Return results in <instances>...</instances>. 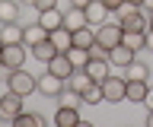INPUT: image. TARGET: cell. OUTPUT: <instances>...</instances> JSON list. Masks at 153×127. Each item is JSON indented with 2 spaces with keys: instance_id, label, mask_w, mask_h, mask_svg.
Masks as SVG:
<instances>
[{
  "instance_id": "836d02e7",
  "label": "cell",
  "mask_w": 153,
  "mask_h": 127,
  "mask_svg": "<svg viewBox=\"0 0 153 127\" xmlns=\"http://www.w3.org/2000/svg\"><path fill=\"white\" fill-rule=\"evenodd\" d=\"M0 70H7V67H3V57H0Z\"/></svg>"
},
{
  "instance_id": "30bf717a",
  "label": "cell",
  "mask_w": 153,
  "mask_h": 127,
  "mask_svg": "<svg viewBox=\"0 0 153 127\" xmlns=\"http://www.w3.org/2000/svg\"><path fill=\"white\" fill-rule=\"evenodd\" d=\"M83 70L96 79V83H102V79L112 73V64H108V57H89V64H86Z\"/></svg>"
},
{
  "instance_id": "1f68e13d",
  "label": "cell",
  "mask_w": 153,
  "mask_h": 127,
  "mask_svg": "<svg viewBox=\"0 0 153 127\" xmlns=\"http://www.w3.org/2000/svg\"><path fill=\"white\" fill-rule=\"evenodd\" d=\"M147 127H153V111H147Z\"/></svg>"
},
{
  "instance_id": "7402d4cb",
  "label": "cell",
  "mask_w": 153,
  "mask_h": 127,
  "mask_svg": "<svg viewBox=\"0 0 153 127\" xmlns=\"http://www.w3.org/2000/svg\"><path fill=\"white\" fill-rule=\"evenodd\" d=\"M74 45H76V48H93V45H96V29H93V26L76 29L74 32Z\"/></svg>"
},
{
  "instance_id": "9a60e30c",
  "label": "cell",
  "mask_w": 153,
  "mask_h": 127,
  "mask_svg": "<svg viewBox=\"0 0 153 127\" xmlns=\"http://www.w3.org/2000/svg\"><path fill=\"white\" fill-rule=\"evenodd\" d=\"M29 51H32V57H35V60H42V64H48V60L57 54V48H54V41H51V35H48L45 41H38V45H32Z\"/></svg>"
},
{
  "instance_id": "d590c367",
  "label": "cell",
  "mask_w": 153,
  "mask_h": 127,
  "mask_svg": "<svg viewBox=\"0 0 153 127\" xmlns=\"http://www.w3.org/2000/svg\"><path fill=\"white\" fill-rule=\"evenodd\" d=\"M0 51H3V38H0Z\"/></svg>"
},
{
  "instance_id": "ac0fdd59",
  "label": "cell",
  "mask_w": 153,
  "mask_h": 127,
  "mask_svg": "<svg viewBox=\"0 0 153 127\" xmlns=\"http://www.w3.org/2000/svg\"><path fill=\"white\" fill-rule=\"evenodd\" d=\"M45 38H48V29L42 26V22H32V26H26V32H22V41H26L29 48L38 45V41H45Z\"/></svg>"
},
{
  "instance_id": "f546056e",
  "label": "cell",
  "mask_w": 153,
  "mask_h": 127,
  "mask_svg": "<svg viewBox=\"0 0 153 127\" xmlns=\"http://www.w3.org/2000/svg\"><path fill=\"white\" fill-rule=\"evenodd\" d=\"M147 48H153V29H147Z\"/></svg>"
},
{
  "instance_id": "cb8c5ba5",
  "label": "cell",
  "mask_w": 153,
  "mask_h": 127,
  "mask_svg": "<svg viewBox=\"0 0 153 127\" xmlns=\"http://www.w3.org/2000/svg\"><path fill=\"white\" fill-rule=\"evenodd\" d=\"M80 95H83V105H99V102H105V95H102V83H89Z\"/></svg>"
},
{
  "instance_id": "83f0119b",
  "label": "cell",
  "mask_w": 153,
  "mask_h": 127,
  "mask_svg": "<svg viewBox=\"0 0 153 127\" xmlns=\"http://www.w3.org/2000/svg\"><path fill=\"white\" fill-rule=\"evenodd\" d=\"M143 105H147V111H153V86L147 89V98H143Z\"/></svg>"
},
{
  "instance_id": "4dcf8cb0",
  "label": "cell",
  "mask_w": 153,
  "mask_h": 127,
  "mask_svg": "<svg viewBox=\"0 0 153 127\" xmlns=\"http://www.w3.org/2000/svg\"><path fill=\"white\" fill-rule=\"evenodd\" d=\"M143 7H147V13H153V0H143Z\"/></svg>"
},
{
  "instance_id": "52a82bcc",
  "label": "cell",
  "mask_w": 153,
  "mask_h": 127,
  "mask_svg": "<svg viewBox=\"0 0 153 127\" xmlns=\"http://www.w3.org/2000/svg\"><path fill=\"white\" fill-rule=\"evenodd\" d=\"M45 70H48V73H54V76H61V79H67L76 67H74V60H70V54H67V51H57L54 57L45 64Z\"/></svg>"
},
{
  "instance_id": "7c38bea8",
  "label": "cell",
  "mask_w": 153,
  "mask_h": 127,
  "mask_svg": "<svg viewBox=\"0 0 153 127\" xmlns=\"http://www.w3.org/2000/svg\"><path fill=\"white\" fill-rule=\"evenodd\" d=\"M86 19H89V26H102L105 19H108V7H105L102 0H89V3H86Z\"/></svg>"
},
{
  "instance_id": "603a6c76",
  "label": "cell",
  "mask_w": 153,
  "mask_h": 127,
  "mask_svg": "<svg viewBox=\"0 0 153 127\" xmlns=\"http://www.w3.org/2000/svg\"><path fill=\"white\" fill-rule=\"evenodd\" d=\"M0 22H19V3L16 0H0Z\"/></svg>"
},
{
  "instance_id": "d6a6232c",
  "label": "cell",
  "mask_w": 153,
  "mask_h": 127,
  "mask_svg": "<svg viewBox=\"0 0 153 127\" xmlns=\"http://www.w3.org/2000/svg\"><path fill=\"white\" fill-rule=\"evenodd\" d=\"M147 19H150V29H153V13H147Z\"/></svg>"
},
{
  "instance_id": "4fadbf2b",
  "label": "cell",
  "mask_w": 153,
  "mask_h": 127,
  "mask_svg": "<svg viewBox=\"0 0 153 127\" xmlns=\"http://www.w3.org/2000/svg\"><path fill=\"white\" fill-rule=\"evenodd\" d=\"M134 54H137V51H131V48H124V45H115L112 51H108V64H112V67H128V64H131L134 60Z\"/></svg>"
},
{
  "instance_id": "7a4b0ae2",
  "label": "cell",
  "mask_w": 153,
  "mask_h": 127,
  "mask_svg": "<svg viewBox=\"0 0 153 127\" xmlns=\"http://www.w3.org/2000/svg\"><path fill=\"white\" fill-rule=\"evenodd\" d=\"M102 95L105 102H112V105H118V102H128V79L124 76H108L102 79Z\"/></svg>"
},
{
  "instance_id": "44dd1931",
  "label": "cell",
  "mask_w": 153,
  "mask_h": 127,
  "mask_svg": "<svg viewBox=\"0 0 153 127\" xmlns=\"http://www.w3.org/2000/svg\"><path fill=\"white\" fill-rule=\"evenodd\" d=\"M147 76H150V67H147L143 60H137V57L124 67V79H147Z\"/></svg>"
},
{
  "instance_id": "277c9868",
  "label": "cell",
  "mask_w": 153,
  "mask_h": 127,
  "mask_svg": "<svg viewBox=\"0 0 153 127\" xmlns=\"http://www.w3.org/2000/svg\"><path fill=\"white\" fill-rule=\"evenodd\" d=\"M29 54H32V51H29V45H26V41H16V45H3V51H0V57H3V67H7V70L22 67Z\"/></svg>"
},
{
  "instance_id": "ffe728a7",
  "label": "cell",
  "mask_w": 153,
  "mask_h": 127,
  "mask_svg": "<svg viewBox=\"0 0 153 127\" xmlns=\"http://www.w3.org/2000/svg\"><path fill=\"white\" fill-rule=\"evenodd\" d=\"M89 83H96V79L89 76V73H86L83 67H80V70H74V73L67 76V89H76V92H83V89L89 86Z\"/></svg>"
},
{
  "instance_id": "2e32d148",
  "label": "cell",
  "mask_w": 153,
  "mask_h": 127,
  "mask_svg": "<svg viewBox=\"0 0 153 127\" xmlns=\"http://www.w3.org/2000/svg\"><path fill=\"white\" fill-rule=\"evenodd\" d=\"M48 35H51V41H54L57 51H70V48H74V32L67 29V26H61V29H54V32H48Z\"/></svg>"
},
{
  "instance_id": "f1b7e54d",
  "label": "cell",
  "mask_w": 153,
  "mask_h": 127,
  "mask_svg": "<svg viewBox=\"0 0 153 127\" xmlns=\"http://www.w3.org/2000/svg\"><path fill=\"white\" fill-rule=\"evenodd\" d=\"M86 3L89 0H70V7H83V10H86Z\"/></svg>"
},
{
  "instance_id": "9c48e42d",
  "label": "cell",
  "mask_w": 153,
  "mask_h": 127,
  "mask_svg": "<svg viewBox=\"0 0 153 127\" xmlns=\"http://www.w3.org/2000/svg\"><path fill=\"white\" fill-rule=\"evenodd\" d=\"M35 22H42V26H45L48 32H54V29H61V26H64V10H61V7H51V10H42Z\"/></svg>"
},
{
  "instance_id": "4316f807",
  "label": "cell",
  "mask_w": 153,
  "mask_h": 127,
  "mask_svg": "<svg viewBox=\"0 0 153 127\" xmlns=\"http://www.w3.org/2000/svg\"><path fill=\"white\" fill-rule=\"evenodd\" d=\"M102 3H105V7H108V13H115V10H118V7H121V3H124V0H102Z\"/></svg>"
},
{
  "instance_id": "8fae6325",
  "label": "cell",
  "mask_w": 153,
  "mask_h": 127,
  "mask_svg": "<svg viewBox=\"0 0 153 127\" xmlns=\"http://www.w3.org/2000/svg\"><path fill=\"white\" fill-rule=\"evenodd\" d=\"M64 26L70 32H76V29H83V26H89V19H86V10L83 7H67L64 10Z\"/></svg>"
},
{
  "instance_id": "3957f363",
  "label": "cell",
  "mask_w": 153,
  "mask_h": 127,
  "mask_svg": "<svg viewBox=\"0 0 153 127\" xmlns=\"http://www.w3.org/2000/svg\"><path fill=\"white\" fill-rule=\"evenodd\" d=\"M67 89V79H61V76H54V73H42V76H35V92H42L45 98H57L61 92Z\"/></svg>"
},
{
  "instance_id": "e575fe53",
  "label": "cell",
  "mask_w": 153,
  "mask_h": 127,
  "mask_svg": "<svg viewBox=\"0 0 153 127\" xmlns=\"http://www.w3.org/2000/svg\"><path fill=\"white\" fill-rule=\"evenodd\" d=\"M131 3H140V7H143V0H131Z\"/></svg>"
},
{
  "instance_id": "6da1fadb",
  "label": "cell",
  "mask_w": 153,
  "mask_h": 127,
  "mask_svg": "<svg viewBox=\"0 0 153 127\" xmlns=\"http://www.w3.org/2000/svg\"><path fill=\"white\" fill-rule=\"evenodd\" d=\"M7 89L19 92V95H32V92H35V76H32L29 70H22V67L7 70Z\"/></svg>"
},
{
  "instance_id": "484cf974",
  "label": "cell",
  "mask_w": 153,
  "mask_h": 127,
  "mask_svg": "<svg viewBox=\"0 0 153 127\" xmlns=\"http://www.w3.org/2000/svg\"><path fill=\"white\" fill-rule=\"evenodd\" d=\"M26 3H29V7H35L38 13H42V10H51V7H57V0H26Z\"/></svg>"
},
{
  "instance_id": "d4e9b609",
  "label": "cell",
  "mask_w": 153,
  "mask_h": 127,
  "mask_svg": "<svg viewBox=\"0 0 153 127\" xmlns=\"http://www.w3.org/2000/svg\"><path fill=\"white\" fill-rule=\"evenodd\" d=\"M67 54H70V60H74V67H76V70L89 64V48H76V45H74V48L67 51Z\"/></svg>"
},
{
  "instance_id": "5bb4252c",
  "label": "cell",
  "mask_w": 153,
  "mask_h": 127,
  "mask_svg": "<svg viewBox=\"0 0 153 127\" xmlns=\"http://www.w3.org/2000/svg\"><path fill=\"white\" fill-rule=\"evenodd\" d=\"M22 32H26V26H19V22H0V38H3V45L22 41Z\"/></svg>"
},
{
  "instance_id": "e0dca14e",
  "label": "cell",
  "mask_w": 153,
  "mask_h": 127,
  "mask_svg": "<svg viewBox=\"0 0 153 127\" xmlns=\"http://www.w3.org/2000/svg\"><path fill=\"white\" fill-rule=\"evenodd\" d=\"M147 89H150L147 79H128V102H140V105H143Z\"/></svg>"
},
{
  "instance_id": "ba28073f",
  "label": "cell",
  "mask_w": 153,
  "mask_h": 127,
  "mask_svg": "<svg viewBox=\"0 0 153 127\" xmlns=\"http://www.w3.org/2000/svg\"><path fill=\"white\" fill-rule=\"evenodd\" d=\"M54 124L57 127H80L83 117H80V108H70V105H61L54 111Z\"/></svg>"
},
{
  "instance_id": "8992f818",
  "label": "cell",
  "mask_w": 153,
  "mask_h": 127,
  "mask_svg": "<svg viewBox=\"0 0 153 127\" xmlns=\"http://www.w3.org/2000/svg\"><path fill=\"white\" fill-rule=\"evenodd\" d=\"M22 102H26V95H19V92L7 89V92L0 95V117H3V121L19 117V115H22Z\"/></svg>"
},
{
  "instance_id": "5b68a950",
  "label": "cell",
  "mask_w": 153,
  "mask_h": 127,
  "mask_svg": "<svg viewBox=\"0 0 153 127\" xmlns=\"http://www.w3.org/2000/svg\"><path fill=\"white\" fill-rule=\"evenodd\" d=\"M121 26H118V22H108L105 19L102 26H96V41H99V45H102L105 51H112L115 45H121Z\"/></svg>"
},
{
  "instance_id": "d6986e66",
  "label": "cell",
  "mask_w": 153,
  "mask_h": 127,
  "mask_svg": "<svg viewBox=\"0 0 153 127\" xmlns=\"http://www.w3.org/2000/svg\"><path fill=\"white\" fill-rule=\"evenodd\" d=\"M121 45L131 51H143L147 48V32H121Z\"/></svg>"
}]
</instances>
